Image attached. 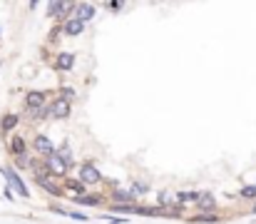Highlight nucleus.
Masks as SVG:
<instances>
[{
    "label": "nucleus",
    "mask_w": 256,
    "mask_h": 224,
    "mask_svg": "<svg viewBox=\"0 0 256 224\" xmlns=\"http://www.w3.org/2000/svg\"><path fill=\"white\" fill-rule=\"evenodd\" d=\"M35 149H38L40 155H48V157L55 155V147H52V142L48 137H35Z\"/></svg>",
    "instance_id": "1"
},
{
    "label": "nucleus",
    "mask_w": 256,
    "mask_h": 224,
    "mask_svg": "<svg viewBox=\"0 0 256 224\" xmlns=\"http://www.w3.org/2000/svg\"><path fill=\"white\" fill-rule=\"evenodd\" d=\"M80 179H82V182H87V184L97 182V179H100L97 167H95V165H82V169H80Z\"/></svg>",
    "instance_id": "2"
},
{
    "label": "nucleus",
    "mask_w": 256,
    "mask_h": 224,
    "mask_svg": "<svg viewBox=\"0 0 256 224\" xmlns=\"http://www.w3.org/2000/svg\"><path fill=\"white\" fill-rule=\"evenodd\" d=\"M50 115H52V117H67V115H70V105H67V100H55L52 107H50Z\"/></svg>",
    "instance_id": "3"
},
{
    "label": "nucleus",
    "mask_w": 256,
    "mask_h": 224,
    "mask_svg": "<svg viewBox=\"0 0 256 224\" xmlns=\"http://www.w3.org/2000/svg\"><path fill=\"white\" fill-rule=\"evenodd\" d=\"M48 165H50V169H52L57 177H62V174H65V169H67V162H65L60 155H52V157H48Z\"/></svg>",
    "instance_id": "4"
},
{
    "label": "nucleus",
    "mask_w": 256,
    "mask_h": 224,
    "mask_svg": "<svg viewBox=\"0 0 256 224\" xmlns=\"http://www.w3.org/2000/svg\"><path fill=\"white\" fill-rule=\"evenodd\" d=\"M5 177H8V184H10V187H15V190H18L23 197H27V187L20 182V177H18L13 169H8V172H5Z\"/></svg>",
    "instance_id": "5"
},
{
    "label": "nucleus",
    "mask_w": 256,
    "mask_h": 224,
    "mask_svg": "<svg viewBox=\"0 0 256 224\" xmlns=\"http://www.w3.org/2000/svg\"><path fill=\"white\" fill-rule=\"evenodd\" d=\"M25 102H27V107H30L32 112H38V107L45 105V95H43V92H30V95L25 97Z\"/></svg>",
    "instance_id": "6"
},
{
    "label": "nucleus",
    "mask_w": 256,
    "mask_h": 224,
    "mask_svg": "<svg viewBox=\"0 0 256 224\" xmlns=\"http://www.w3.org/2000/svg\"><path fill=\"white\" fill-rule=\"evenodd\" d=\"M82 28H85V23H82L80 18H70V20L65 23V32H67V35H80Z\"/></svg>",
    "instance_id": "7"
},
{
    "label": "nucleus",
    "mask_w": 256,
    "mask_h": 224,
    "mask_svg": "<svg viewBox=\"0 0 256 224\" xmlns=\"http://www.w3.org/2000/svg\"><path fill=\"white\" fill-rule=\"evenodd\" d=\"M92 15H95V8H92L90 3H85V5H80V15H77V18H80L82 23H87V20H92Z\"/></svg>",
    "instance_id": "8"
},
{
    "label": "nucleus",
    "mask_w": 256,
    "mask_h": 224,
    "mask_svg": "<svg viewBox=\"0 0 256 224\" xmlns=\"http://www.w3.org/2000/svg\"><path fill=\"white\" fill-rule=\"evenodd\" d=\"M197 197H199V195H192V192H181V195H177V202H179V204H189V202H199Z\"/></svg>",
    "instance_id": "9"
},
{
    "label": "nucleus",
    "mask_w": 256,
    "mask_h": 224,
    "mask_svg": "<svg viewBox=\"0 0 256 224\" xmlns=\"http://www.w3.org/2000/svg\"><path fill=\"white\" fill-rule=\"evenodd\" d=\"M75 199H77V204H100V199L97 197H90V195H80Z\"/></svg>",
    "instance_id": "10"
},
{
    "label": "nucleus",
    "mask_w": 256,
    "mask_h": 224,
    "mask_svg": "<svg viewBox=\"0 0 256 224\" xmlns=\"http://www.w3.org/2000/svg\"><path fill=\"white\" fill-rule=\"evenodd\" d=\"M57 65H60L62 70H70V67H72V55H60Z\"/></svg>",
    "instance_id": "11"
},
{
    "label": "nucleus",
    "mask_w": 256,
    "mask_h": 224,
    "mask_svg": "<svg viewBox=\"0 0 256 224\" xmlns=\"http://www.w3.org/2000/svg\"><path fill=\"white\" fill-rule=\"evenodd\" d=\"M65 8H67V5H65V3H50V15H52V18H55V15H57V13H62V10H65Z\"/></svg>",
    "instance_id": "12"
},
{
    "label": "nucleus",
    "mask_w": 256,
    "mask_h": 224,
    "mask_svg": "<svg viewBox=\"0 0 256 224\" xmlns=\"http://www.w3.org/2000/svg\"><path fill=\"white\" fill-rule=\"evenodd\" d=\"M199 207H204V209H211V207H214V199H211L209 195H204V197H199Z\"/></svg>",
    "instance_id": "13"
},
{
    "label": "nucleus",
    "mask_w": 256,
    "mask_h": 224,
    "mask_svg": "<svg viewBox=\"0 0 256 224\" xmlns=\"http://www.w3.org/2000/svg\"><path fill=\"white\" fill-rule=\"evenodd\" d=\"M241 197L254 199V197H256V184H254V187H244V190H241Z\"/></svg>",
    "instance_id": "14"
},
{
    "label": "nucleus",
    "mask_w": 256,
    "mask_h": 224,
    "mask_svg": "<svg viewBox=\"0 0 256 224\" xmlns=\"http://www.w3.org/2000/svg\"><path fill=\"white\" fill-rule=\"evenodd\" d=\"M23 149H25V144H23V140H20V137H15V140H13V152H18V155H20V152H23Z\"/></svg>",
    "instance_id": "15"
},
{
    "label": "nucleus",
    "mask_w": 256,
    "mask_h": 224,
    "mask_svg": "<svg viewBox=\"0 0 256 224\" xmlns=\"http://www.w3.org/2000/svg\"><path fill=\"white\" fill-rule=\"evenodd\" d=\"M18 125V117H8V120H3V130H13Z\"/></svg>",
    "instance_id": "16"
},
{
    "label": "nucleus",
    "mask_w": 256,
    "mask_h": 224,
    "mask_svg": "<svg viewBox=\"0 0 256 224\" xmlns=\"http://www.w3.org/2000/svg\"><path fill=\"white\" fill-rule=\"evenodd\" d=\"M134 197L129 195V192H117V202H132Z\"/></svg>",
    "instance_id": "17"
},
{
    "label": "nucleus",
    "mask_w": 256,
    "mask_h": 224,
    "mask_svg": "<svg viewBox=\"0 0 256 224\" xmlns=\"http://www.w3.org/2000/svg\"><path fill=\"white\" fill-rule=\"evenodd\" d=\"M132 190H134L137 195H142V192H147V184H142V182H134V184H132Z\"/></svg>",
    "instance_id": "18"
},
{
    "label": "nucleus",
    "mask_w": 256,
    "mask_h": 224,
    "mask_svg": "<svg viewBox=\"0 0 256 224\" xmlns=\"http://www.w3.org/2000/svg\"><path fill=\"white\" fill-rule=\"evenodd\" d=\"M60 157H62L65 162H70V149H67V147H62V149H60Z\"/></svg>",
    "instance_id": "19"
},
{
    "label": "nucleus",
    "mask_w": 256,
    "mask_h": 224,
    "mask_svg": "<svg viewBox=\"0 0 256 224\" xmlns=\"http://www.w3.org/2000/svg\"><path fill=\"white\" fill-rule=\"evenodd\" d=\"M169 202H172V197L162 192V195H159V204H169Z\"/></svg>",
    "instance_id": "20"
},
{
    "label": "nucleus",
    "mask_w": 256,
    "mask_h": 224,
    "mask_svg": "<svg viewBox=\"0 0 256 224\" xmlns=\"http://www.w3.org/2000/svg\"><path fill=\"white\" fill-rule=\"evenodd\" d=\"M109 224H127V219H107Z\"/></svg>",
    "instance_id": "21"
},
{
    "label": "nucleus",
    "mask_w": 256,
    "mask_h": 224,
    "mask_svg": "<svg viewBox=\"0 0 256 224\" xmlns=\"http://www.w3.org/2000/svg\"><path fill=\"white\" fill-rule=\"evenodd\" d=\"M254 212H256V204H254Z\"/></svg>",
    "instance_id": "22"
}]
</instances>
